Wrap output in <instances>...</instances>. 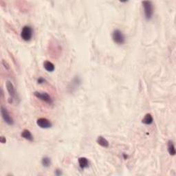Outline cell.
Wrapping results in <instances>:
<instances>
[{
  "mask_svg": "<svg viewBox=\"0 0 176 176\" xmlns=\"http://www.w3.org/2000/svg\"><path fill=\"white\" fill-rule=\"evenodd\" d=\"M41 164L43 165V167L48 168L51 165V160L48 157H43L41 160Z\"/></svg>",
  "mask_w": 176,
  "mask_h": 176,
  "instance_id": "obj_14",
  "label": "cell"
},
{
  "mask_svg": "<svg viewBox=\"0 0 176 176\" xmlns=\"http://www.w3.org/2000/svg\"><path fill=\"white\" fill-rule=\"evenodd\" d=\"M167 151L169 152V153L171 155H175V145L173 141L169 140L167 143Z\"/></svg>",
  "mask_w": 176,
  "mask_h": 176,
  "instance_id": "obj_11",
  "label": "cell"
},
{
  "mask_svg": "<svg viewBox=\"0 0 176 176\" xmlns=\"http://www.w3.org/2000/svg\"><path fill=\"white\" fill-rule=\"evenodd\" d=\"M153 123V119L151 114H147L145 116V117L143 118V120H142V123L145 124V125H151Z\"/></svg>",
  "mask_w": 176,
  "mask_h": 176,
  "instance_id": "obj_13",
  "label": "cell"
},
{
  "mask_svg": "<svg viewBox=\"0 0 176 176\" xmlns=\"http://www.w3.org/2000/svg\"><path fill=\"white\" fill-rule=\"evenodd\" d=\"M143 9H144V13H145V19L147 20L151 19L153 17L154 8L153 3L151 1H144L142 2Z\"/></svg>",
  "mask_w": 176,
  "mask_h": 176,
  "instance_id": "obj_1",
  "label": "cell"
},
{
  "mask_svg": "<svg viewBox=\"0 0 176 176\" xmlns=\"http://www.w3.org/2000/svg\"><path fill=\"white\" fill-rule=\"evenodd\" d=\"M97 143L99 144L100 146H101L102 147L104 148H108L109 146V142L107 141V140L103 136H100L97 138Z\"/></svg>",
  "mask_w": 176,
  "mask_h": 176,
  "instance_id": "obj_10",
  "label": "cell"
},
{
  "mask_svg": "<svg viewBox=\"0 0 176 176\" xmlns=\"http://www.w3.org/2000/svg\"><path fill=\"white\" fill-rule=\"evenodd\" d=\"M45 82H46V80L42 77H39V79H37V83L39 84H43L44 83H45Z\"/></svg>",
  "mask_w": 176,
  "mask_h": 176,
  "instance_id": "obj_15",
  "label": "cell"
},
{
  "mask_svg": "<svg viewBox=\"0 0 176 176\" xmlns=\"http://www.w3.org/2000/svg\"><path fill=\"white\" fill-rule=\"evenodd\" d=\"M43 67L45 70L49 72H53L55 70V66L52 62L49 61H45L43 63Z\"/></svg>",
  "mask_w": 176,
  "mask_h": 176,
  "instance_id": "obj_12",
  "label": "cell"
},
{
  "mask_svg": "<svg viewBox=\"0 0 176 176\" xmlns=\"http://www.w3.org/2000/svg\"><path fill=\"white\" fill-rule=\"evenodd\" d=\"M34 96L41 101L45 102L49 105L53 103V100L47 92H35L33 93Z\"/></svg>",
  "mask_w": 176,
  "mask_h": 176,
  "instance_id": "obj_4",
  "label": "cell"
},
{
  "mask_svg": "<svg viewBox=\"0 0 176 176\" xmlns=\"http://www.w3.org/2000/svg\"><path fill=\"white\" fill-rule=\"evenodd\" d=\"M1 114L2 116V119L6 123L9 125H14V120L13 118L11 116L10 114L6 107H4L3 106L1 107Z\"/></svg>",
  "mask_w": 176,
  "mask_h": 176,
  "instance_id": "obj_5",
  "label": "cell"
},
{
  "mask_svg": "<svg viewBox=\"0 0 176 176\" xmlns=\"http://www.w3.org/2000/svg\"><path fill=\"white\" fill-rule=\"evenodd\" d=\"M55 173L56 175H62V171H61V170H60V169H57L55 171Z\"/></svg>",
  "mask_w": 176,
  "mask_h": 176,
  "instance_id": "obj_18",
  "label": "cell"
},
{
  "mask_svg": "<svg viewBox=\"0 0 176 176\" xmlns=\"http://www.w3.org/2000/svg\"><path fill=\"white\" fill-rule=\"evenodd\" d=\"M78 161H79V167L81 169H85L89 167V160L87 158L81 157L79 158Z\"/></svg>",
  "mask_w": 176,
  "mask_h": 176,
  "instance_id": "obj_9",
  "label": "cell"
},
{
  "mask_svg": "<svg viewBox=\"0 0 176 176\" xmlns=\"http://www.w3.org/2000/svg\"><path fill=\"white\" fill-rule=\"evenodd\" d=\"M6 85L7 91L9 94L10 97H11L12 99L15 98L16 96V90H15V86L13 85V84L12 83L11 81H6Z\"/></svg>",
  "mask_w": 176,
  "mask_h": 176,
  "instance_id": "obj_7",
  "label": "cell"
},
{
  "mask_svg": "<svg viewBox=\"0 0 176 176\" xmlns=\"http://www.w3.org/2000/svg\"><path fill=\"white\" fill-rule=\"evenodd\" d=\"M0 142L2 144H4L6 143V139L4 136H1L0 137Z\"/></svg>",
  "mask_w": 176,
  "mask_h": 176,
  "instance_id": "obj_17",
  "label": "cell"
},
{
  "mask_svg": "<svg viewBox=\"0 0 176 176\" xmlns=\"http://www.w3.org/2000/svg\"><path fill=\"white\" fill-rule=\"evenodd\" d=\"M112 39L114 43L119 45H123L125 42V37L121 31L116 29L112 33Z\"/></svg>",
  "mask_w": 176,
  "mask_h": 176,
  "instance_id": "obj_2",
  "label": "cell"
},
{
  "mask_svg": "<svg viewBox=\"0 0 176 176\" xmlns=\"http://www.w3.org/2000/svg\"><path fill=\"white\" fill-rule=\"evenodd\" d=\"M2 64H3L4 67H5V69H6V70H9L10 69L9 65L7 63V62H6V61H4V60H2Z\"/></svg>",
  "mask_w": 176,
  "mask_h": 176,
  "instance_id": "obj_16",
  "label": "cell"
},
{
  "mask_svg": "<svg viewBox=\"0 0 176 176\" xmlns=\"http://www.w3.org/2000/svg\"><path fill=\"white\" fill-rule=\"evenodd\" d=\"M33 35V30L30 26H25L22 28L21 33V39L25 41H31Z\"/></svg>",
  "mask_w": 176,
  "mask_h": 176,
  "instance_id": "obj_3",
  "label": "cell"
},
{
  "mask_svg": "<svg viewBox=\"0 0 176 176\" xmlns=\"http://www.w3.org/2000/svg\"><path fill=\"white\" fill-rule=\"evenodd\" d=\"M37 125L41 129H49L53 127V123L51 121L45 118H40L37 119Z\"/></svg>",
  "mask_w": 176,
  "mask_h": 176,
  "instance_id": "obj_6",
  "label": "cell"
},
{
  "mask_svg": "<svg viewBox=\"0 0 176 176\" xmlns=\"http://www.w3.org/2000/svg\"><path fill=\"white\" fill-rule=\"evenodd\" d=\"M21 136L23 138L27 140L30 142H33L34 141V138L33 134L31 133V132L29 131L28 129H24L23 130L21 133Z\"/></svg>",
  "mask_w": 176,
  "mask_h": 176,
  "instance_id": "obj_8",
  "label": "cell"
}]
</instances>
